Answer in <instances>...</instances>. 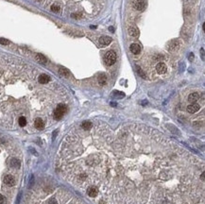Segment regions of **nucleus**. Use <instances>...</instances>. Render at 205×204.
<instances>
[{"mask_svg": "<svg viewBox=\"0 0 205 204\" xmlns=\"http://www.w3.org/2000/svg\"><path fill=\"white\" fill-rule=\"evenodd\" d=\"M106 81H107V77H106V75L102 74V75H100L98 77V83L100 85H104L106 83Z\"/></svg>", "mask_w": 205, "mask_h": 204, "instance_id": "6ab92c4d", "label": "nucleus"}, {"mask_svg": "<svg viewBox=\"0 0 205 204\" xmlns=\"http://www.w3.org/2000/svg\"><path fill=\"white\" fill-rule=\"evenodd\" d=\"M200 54H201V59L204 60V48H201V49H200Z\"/></svg>", "mask_w": 205, "mask_h": 204, "instance_id": "bb28decb", "label": "nucleus"}, {"mask_svg": "<svg viewBox=\"0 0 205 204\" xmlns=\"http://www.w3.org/2000/svg\"><path fill=\"white\" fill-rule=\"evenodd\" d=\"M4 183L8 186H13L15 184V179L11 175H7L6 177L4 178Z\"/></svg>", "mask_w": 205, "mask_h": 204, "instance_id": "39448f33", "label": "nucleus"}, {"mask_svg": "<svg viewBox=\"0 0 205 204\" xmlns=\"http://www.w3.org/2000/svg\"><path fill=\"white\" fill-rule=\"evenodd\" d=\"M59 73L61 74L63 77H69V75H70L69 70H68V69H66V68H64V67H61V68H60Z\"/></svg>", "mask_w": 205, "mask_h": 204, "instance_id": "dca6fc26", "label": "nucleus"}, {"mask_svg": "<svg viewBox=\"0 0 205 204\" xmlns=\"http://www.w3.org/2000/svg\"><path fill=\"white\" fill-rule=\"evenodd\" d=\"M199 108H200V106L198 104L192 103L191 105H189L188 107H187V112L190 113V114H195V113H197L199 110Z\"/></svg>", "mask_w": 205, "mask_h": 204, "instance_id": "6e6552de", "label": "nucleus"}, {"mask_svg": "<svg viewBox=\"0 0 205 204\" xmlns=\"http://www.w3.org/2000/svg\"><path fill=\"white\" fill-rule=\"evenodd\" d=\"M48 204H58V202H57V200L55 198H51V199H49V201H48Z\"/></svg>", "mask_w": 205, "mask_h": 204, "instance_id": "393cba45", "label": "nucleus"}, {"mask_svg": "<svg viewBox=\"0 0 205 204\" xmlns=\"http://www.w3.org/2000/svg\"><path fill=\"white\" fill-rule=\"evenodd\" d=\"M87 194L88 196L91 197H95L97 196L98 194V190H97V188L95 187V186H92V187H90L88 190H87Z\"/></svg>", "mask_w": 205, "mask_h": 204, "instance_id": "9b49d317", "label": "nucleus"}, {"mask_svg": "<svg viewBox=\"0 0 205 204\" xmlns=\"http://www.w3.org/2000/svg\"><path fill=\"white\" fill-rule=\"evenodd\" d=\"M129 36L131 37H138L139 34H140V32H139V29L137 28L136 27H134V26H132V27H129Z\"/></svg>", "mask_w": 205, "mask_h": 204, "instance_id": "9d476101", "label": "nucleus"}, {"mask_svg": "<svg viewBox=\"0 0 205 204\" xmlns=\"http://www.w3.org/2000/svg\"><path fill=\"white\" fill-rule=\"evenodd\" d=\"M136 70H137L138 74L140 75V76H141V77H143V79H147V76L145 75V73H144V72L142 71V69H141V68H140L139 66H137V65H136Z\"/></svg>", "mask_w": 205, "mask_h": 204, "instance_id": "4be33fe9", "label": "nucleus"}, {"mask_svg": "<svg viewBox=\"0 0 205 204\" xmlns=\"http://www.w3.org/2000/svg\"><path fill=\"white\" fill-rule=\"evenodd\" d=\"M99 204H105V203H104L103 201H100V202H99Z\"/></svg>", "mask_w": 205, "mask_h": 204, "instance_id": "7c9ffc66", "label": "nucleus"}, {"mask_svg": "<svg viewBox=\"0 0 205 204\" xmlns=\"http://www.w3.org/2000/svg\"><path fill=\"white\" fill-rule=\"evenodd\" d=\"M81 127H82L83 130H90L91 128L93 127L92 123L90 122V121H84V122H82V124H81Z\"/></svg>", "mask_w": 205, "mask_h": 204, "instance_id": "a211bd4d", "label": "nucleus"}, {"mask_svg": "<svg viewBox=\"0 0 205 204\" xmlns=\"http://www.w3.org/2000/svg\"><path fill=\"white\" fill-rule=\"evenodd\" d=\"M166 65H165L164 62H159L157 65H156V71H157V73L158 74H165L166 72Z\"/></svg>", "mask_w": 205, "mask_h": 204, "instance_id": "423d86ee", "label": "nucleus"}, {"mask_svg": "<svg viewBox=\"0 0 205 204\" xmlns=\"http://www.w3.org/2000/svg\"><path fill=\"white\" fill-rule=\"evenodd\" d=\"M132 2V6L135 10H139V11H142L145 10V2L144 0H131Z\"/></svg>", "mask_w": 205, "mask_h": 204, "instance_id": "7ed1b4c3", "label": "nucleus"}, {"mask_svg": "<svg viewBox=\"0 0 205 204\" xmlns=\"http://www.w3.org/2000/svg\"><path fill=\"white\" fill-rule=\"evenodd\" d=\"M34 126L38 130H43V128H45V123H43V121L41 118H37L36 120H35V122H34Z\"/></svg>", "mask_w": 205, "mask_h": 204, "instance_id": "ddd939ff", "label": "nucleus"}, {"mask_svg": "<svg viewBox=\"0 0 205 204\" xmlns=\"http://www.w3.org/2000/svg\"><path fill=\"white\" fill-rule=\"evenodd\" d=\"M105 62L107 65H112L116 61V54L113 51H108L105 55Z\"/></svg>", "mask_w": 205, "mask_h": 204, "instance_id": "f03ea898", "label": "nucleus"}, {"mask_svg": "<svg viewBox=\"0 0 205 204\" xmlns=\"http://www.w3.org/2000/svg\"><path fill=\"white\" fill-rule=\"evenodd\" d=\"M50 9H51V10L54 11V12H59L60 10H61V7H60L59 5H57V4H53L52 6L50 7Z\"/></svg>", "mask_w": 205, "mask_h": 204, "instance_id": "412c9836", "label": "nucleus"}, {"mask_svg": "<svg viewBox=\"0 0 205 204\" xmlns=\"http://www.w3.org/2000/svg\"><path fill=\"white\" fill-rule=\"evenodd\" d=\"M4 202H5V197L2 195H0V204H3Z\"/></svg>", "mask_w": 205, "mask_h": 204, "instance_id": "a878e982", "label": "nucleus"}, {"mask_svg": "<svg viewBox=\"0 0 205 204\" xmlns=\"http://www.w3.org/2000/svg\"><path fill=\"white\" fill-rule=\"evenodd\" d=\"M109 30H111L112 32H114V29H113V27H109Z\"/></svg>", "mask_w": 205, "mask_h": 204, "instance_id": "c85d7f7f", "label": "nucleus"}, {"mask_svg": "<svg viewBox=\"0 0 205 204\" xmlns=\"http://www.w3.org/2000/svg\"><path fill=\"white\" fill-rule=\"evenodd\" d=\"M199 99V95L198 93H192L189 95L188 97V101L190 103H195L196 101H198Z\"/></svg>", "mask_w": 205, "mask_h": 204, "instance_id": "f8f14e48", "label": "nucleus"}, {"mask_svg": "<svg viewBox=\"0 0 205 204\" xmlns=\"http://www.w3.org/2000/svg\"><path fill=\"white\" fill-rule=\"evenodd\" d=\"M129 49L131 51V53L134 55H138L141 52V47L138 44H131L129 46Z\"/></svg>", "mask_w": 205, "mask_h": 204, "instance_id": "1a4fd4ad", "label": "nucleus"}, {"mask_svg": "<svg viewBox=\"0 0 205 204\" xmlns=\"http://www.w3.org/2000/svg\"><path fill=\"white\" fill-rule=\"evenodd\" d=\"M0 44H3V45H7V44H10V41L7 40V39H4V38H0Z\"/></svg>", "mask_w": 205, "mask_h": 204, "instance_id": "b1692460", "label": "nucleus"}, {"mask_svg": "<svg viewBox=\"0 0 205 204\" xmlns=\"http://www.w3.org/2000/svg\"><path fill=\"white\" fill-rule=\"evenodd\" d=\"M36 60L37 61H39L40 64H46V61H47V60H46V58L43 56V55H42V54H37L36 55Z\"/></svg>", "mask_w": 205, "mask_h": 204, "instance_id": "f3484780", "label": "nucleus"}, {"mask_svg": "<svg viewBox=\"0 0 205 204\" xmlns=\"http://www.w3.org/2000/svg\"><path fill=\"white\" fill-rule=\"evenodd\" d=\"M38 80H39L40 83L46 84V83H47V82H48V81L50 80V77H48L47 75H46V74H42V75H41V76L39 77Z\"/></svg>", "mask_w": 205, "mask_h": 204, "instance_id": "4468645a", "label": "nucleus"}, {"mask_svg": "<svg viewBox=\"0 0 205 204\" xmlns=\"http://www.w3.org/2000/svg\"><path fill=\"white\" fill-rule=\"evenodd\" d=\"M179 47H180V42L178 40H173L168 44L167 49L169 51H176L179 49Z\"/></svg>", "mask_w": 205, "mask_h": 204, "instance_id": "20e7f679", "label": "nucleus"}, {"mask_svg": "<svg viewBox=\"0 0 205 204\" xmlns=\"http://www.w3.org/2000/svg\"><path fill=\"white\" fill-rule=\"evenodd\" d=\"M201 179H202V181H204V173H202Z\"/></svg>", "mask_w": 205, "mask_h": 204, "instance_id": "c756f323", "label": "nucleus"}, {"mask_svg": "<svg viewBox=\"0 0 205 204\" xmlns=\"http://www.w3.org/2000/svg\"><path fill=\"white\" fill-rule=\"evenodd\" d=\"M113 96H115V97H125L124 93H122V92H119V91H115V92H113Z\"/></svg>", "mask_w": 205, "mask_h": 204, "instance_id": "5701e85b", "label": "nucleus"}, {"mask_svg": "<svg viewBox=\"0 0 205 204\" xmlns=\"http://www.w3.org/2000/svg\"><path fill=\"white\" fill-rule=\"evenodd\" d=\"M188 59H189V60H190V61H192V60H194V54H193V53H190V54H189Z\"/></svg>", "mask_w": 205, "mask_h": 204, "instance_id": "cd10ccee", "label": "nucleus"}, {"mask_svg": "<svg viewBox=\"0 0 205 204\" xmlns=\"http://www.w3.org/2000/svg\"><path fill=\"white\" fill-rule=\"evenodd\" d=\"M18 123H19L20 127H25L26 125V119L24 116H21L18 120Z\"/></svg>", "mask_w": 205, "mask_h": 204, "instance_id": "aec40b11", "label": "nucleus"}, {"mask_svg": "<svg viewBox=\"0 0 205 204\" xmlns=\"http://www.w3.org/2000/svg\"><path fill=\"white\" fill-rule=\"evenodd\" d=\"M112 43V38L108 36H103L99 39V44L103 45V46H106V45H109L110 44Z\"/></svg>", "mask_w": 205, "mask_h": 204, "instance_id": "0eeeda50", "label": "nucleus"}, {"mask_svg": "<svg viewBox=\"0 0 205 204\" xmlns=\"http://www.w3.org/2000/svg\"><path fill=\"white\" fill-rule=\"evenodd\" d=\"M66 111H67V108L64 104H59L57 108L55 109L54 111V118L56 119V120H60V119H62L63 116L64 115V114L66 113Z\"/></svg>", "mask_w": 205, "mask_h": 204, "instance_id": "f257e3e1", "label": "nucleus"}, {"mask_svg": "<svg viewBox=\"0 0 205 204\" xmlns=\"http://www.w3.org/2000/svg\"><path fill=\"white\" fill-rule=\"evenodd\" d=\"M10 166L13 168H19L20 165H21V164H20V161L17 160V159H15V158H13V159H11L10 160Z\"/></svg>", "mask_w": 205, "mask_h": 204, "instance_id": "2eb2a0df", "label": "nucleus"}]
</instances>
